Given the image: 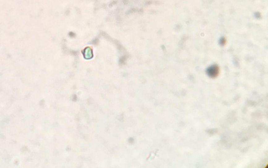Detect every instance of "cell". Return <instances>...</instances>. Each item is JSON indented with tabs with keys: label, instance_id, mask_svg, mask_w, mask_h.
Returning a JSON list of instances; mask_svg holds the SVG:
<instances>
[{
	"label": "cell",
	"instance_id": "cell-1",
	"mask_svg": "<svg viewBox=\"0 0 268 168\" xmlns=\"http://www.w3.org/2000/svg\"><path fill=\"white\" fill-rule=\"evenodd\" d=\"M206 72L210 77L216 78L219 73V68L217 65H213L208 68Z\"/></svg>",
	"mask_w": 268,
	"mask_h": 168
}]
</instances>
